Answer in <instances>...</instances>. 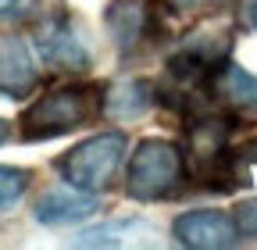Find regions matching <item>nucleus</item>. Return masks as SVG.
Here are the masks:
<instances>
[{
  "mask_svg": "<svg viewBox=\"0 0 257 250\" xmlns=\"http://www.w3.org/2000/svg\"><path fill=\"white\" fill-rule=\"evenodd\" d=\"M236 168H239V175H243V182H250L246 175H250V172H257V140L243 147V154H239V158H236Z\"/></svg>",
  "mask_w": 257,
  "mask_h": 250,
  "instance_id": "nucleus-12",
  "label": "nucleus"
},
{
  "mask_svg": "<svg viewBox=\"0 0 257 250\" xmlns=\"http://www.w3.org/2000/svg\"><path fill=\"white\" fill-rule=\"evenodd\" d=\"M211 89L229 111L246 114V118L257 114V75H250L246 68L225 61V65L211 75Z\"/></svg>",
  "mask_w": 257,
  "mask_h": 250,
  "instance_id": "nucleus-8",
  "label": "nucleus"
},
{
  "mask_svg": "<svg viewBox=\"0 0 257 250\" xmlns=\"http://www.w3.org/2000/svg\"><path fill=\"white\" fill-rule=\"evenodd\" d=\"M186 165L175 143L168 140H143L128 165V193L136 200H165L182 190Z\"/></svg>",
  "mask_w": 257,
  "mask_h": 250,
  "instance_id": "nucleus-2",
  "label": "nucleus"
},
{
  "mask_svg": "<svg viewBox=\"0 0 257 250\" xmlns=\"http://www.w3.org/2000/svg\"><path fill=\"white\" fill-rule=\"evenodd\" d=\"M172 4H179V8H197V4H204V0H172Z\"/></svg>",
  "mask_w": 257,
  "mask_h": 250,
  "instance_id": "nucleus-14",
  "label": "nucleus"
},
{
  "mask_svg": "<svg viewBox=\"0 0 257 250\" xmlns=\"http://www.w3.org/2000/svg\"><path fill=\"white\" fill-rule=\"evenodd\" d=\"M154 104V86L143 79H125L111 93H104V111L111 118H136Z\"/></svg>",
  "mask_w": 257,
  "mask_h": 250,
  "instance_id": "nucleus-10",
  "label": "nucleus"
},
{
  "mask_svg": "<svg viewBox=\"0 0 257 250\" xmlns=\"http://www.w3.org/2000/svg\"><path fill=\"white\" fill-rule=\"evenodd\" d=\"M36 8V0H0V18H22Z\"/></svg>",
  "mask_w": 257,
  "mask_h": 250,
  "instance_id": "nucleus-13",
  "label": "nucleus"
},
{
  "mask_svg": "<svg viewBox=\"0 0 257 250\" xmlns=\"http://www.w3.org/2000/svg\"><path fill=\"white\" fill-rule=\"evenodd\" d=\"M104 25L114 40V47L121 54H128L133 47H140L147 40V29H150V0H111Z\"/></svg>",
  "mask_w": 257,
  "mask_h": 250,
  "instance_id": "nucleus-6",
  "label": "nucleus"
},
{
  "mask_svg": "<svg viewBox=\"0 0 257 250\" xmlns=\"http://www.w3.org/2000/svg\"><path fill=\"white\" fill-rule=\"evenodd\" d=\"M36 86V65L32 54L18 36H0V93L4 97H25Z\"/></svg>",
  "mask_w": 257,
  "mask_h": 250,
  "instance_id": "nucleus-9",
  "label": "nucleus"
},
{
  "mask_svg": "<svg viewBox=\"0 0 257 250\" xmlns=\"http://www.w3.org/2000/svg\"><path fill=\"white\" fill-rule=\"evenodd\" d=\"M29 172L25 168H15V165H0V211H8V207H15L22 197H25V190H29Z\"/></svg>",
  "mask_w": 257,
  "mask_h": 250,
  "instance_id": "nucleus-11",
  "label": "nucleus"
},
{
  "mask_svg": "<svg viewBox=\"0 0 257 250\" xmlns=\"http://www.w3.org/2000/svg\"><path fill=\"white\" fill-rule=\"evenodd\" d=\"M32 40H36L40 57L50 61L54 68H61V72H86L89 68V54H86L82 40L75 36V29L68 25V18L57 15V18L40 22Z\"/></svg>",
  "mask_w": 257,
  "mask_h": 250,
  "instance_id": "nucleus-4",
  "label": "nucleus"
},
{
  "mask_svg": "<svg viewBox=\"0 0 257 250\" xmlns=\"http://www.w3.org/2000/svg\"><path fill=\"white\" fill-rule=\"evenodd\" d=\"M8 136H11V129H8V121H4V118H0V143H4Z\"/></svg>",
  "mask_w": 257,
  "mask_h": 250,
  "instance_id": "nucleus-15",
  "label": "nucleus"
},
{
  "mask_svg": "<svg viewBox=\"0 0 257 250\" xmlns=\"http://www.w3.org/2000/svg\"><path fill=\"white\" fill-rule=\"evenodd\" d=\"M100 111H104L100 86H86V82L54 86L22 114V136L25 140H54V136L82 129Z\"/></svg>",
  "mask_w": 257,
  "mask_h": 250,
  "instance_id": "nucleus-1",
  "label": "nucleus"
},
{
  "mask_svg": "<svg viewBox=\"0 0 257 250\" xmlns=\"http://www.w3.org/2000/svg\"><path fill=\"white\" fill-rule=\"evenodd\" d=\"M96 211V200L89 197V190H64V186H54V190H47L36 207H32V214H36V222L43 225H72V222H82V218H89Z\"/></svg>",
  "mask_w": 257,
  "mask_h": 250,
  "instance_id": "nucleus-7",
  "label": "nucleus"
},
{
  "mask_svg": "<svg viewBox=\"0 0 257 250\" xmlns=\"http://www.w3.org/2000/svg\"><path fill=\"white\" fill-rule=\"evenodd\" d=\"M121 158H125V133H100L72 147L57 161V168L79 190H104V186H111Z\"/></svg>",
  "mask_w": 257,
  "mask_h": 250,
  "instance_id": "nucleus-3",
  "label": "nucleus"
},
{
  "mask_svg": "<svg viewBox=\"0 0 257 250\" xmlns=\"http://www.w3.org/2000/svg\"><path fill=\"white\" fill-rule=\"evenodd\" d=\"M175 239L193 250H221L239 239V225L221 211H186L172 225Z\"/></svg>",
  "mask_w": 257,
  "mask_h": 250,
  "instance_id": "nucleus-5",
  "label": "nucleus"
},
{
  "mask_svg": "<svg viewBox=\"0 0 257 250\" xmlns=\"http://www.w3.org/2000/svg\"><path fill=\"white\" fill-rule=\"evenodd\" d=\"M253 22H257V15H253Z\"/></svg>",
  "mask_w": 257,
  "mask_h": 250,
  "instance_id": "nucleus-16",
  "label": "nucleus"
}]
</instances>
